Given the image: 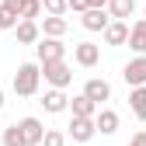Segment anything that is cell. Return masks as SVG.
<instances>
[{"label":"cell","mask_w":146,"mask_h":146,"mask_svg":"<svg viewBox=\"0 0 146 146\" xmlns=\"http://www.w3.org/2000/svg\"><path fill=\"white\" fill-rule=\"evenodd\" d=\"M11 87H14L17 98H35L38 87H42V70H38V63H21V66L14 70Z\"/></svg>","instance_id":"6da1fadb"},{"label":"cell","mask_w":146,"mask_h":146,"mask_svg":"<svg viewBox=\"0 0 146 146\" xmlns=\"http://www.w3.org/2000/svg\"><path fill=\"white\" fill-rule=\"evenodd\" d=\"M38 70H42V77H45V84L49 87H70L73 84V70H70V63L66 59H52V63H38Z\"/></svg>","instance_id":"7a4b0ae2"},{"label":"cell","mask_w":146,"mask_h":146,"mask_svg":"<svg viewBox=\"0 0 146 146\" xmlns=\"http://www.w3.org/2000/svg\"><path fill=\"white\" fill-rule=\"evenodd\" d=\"M35 52H38V63L66 59V45H63V38H52V35H42V38L35 42Z\"/></svg>","instance_id":"3957f363"},{"label":"cell","mask_w":146,"mask_h":146,"mask_svg":"<svg viewBox=\"0 0 146 146\" xmlns=\"http://www.w3.org/2000/svg\"><path fill=\"white\" fill-rule=\"evenodd\" d=\"M94 136H98L94 118H80V115L70 118V132H66V139H73V143H90Z\"/></svg>","instance_id":"277c9868"},{"label":"cell","mask_w":146,"mask_h":146,"mask_svg":"<svg viewBox=\"0 0 146 146\" xmlns=\"http://www.w3.org/2000/svg\"><path fill=\"white\" fill-rule=\"evenodd\" d=\"M73 59H77V66H84V70L98 66L101 63V45H94V42H77V45H73Z\"/></svg>","instance_id":"5b68a950"},{"label":"cell","mask_w":146,"mask_h":146,"mask_svg":"<svg viewBox=\"0 0 146 146\" xmlns=\"http://www.w3.org/2000/svg\"><path fill=\"white\" fill-rule=\"evenodd\" d=\"M17 129H21L25 146H38V143H42V132H45V125H42V118L28 115V118H21V122H17Z\"/></svg>","instance_id":"8992f818"},{"label":"cell","mask_w":146,"mask_h":146,"mask_svg":"<svg viewBox=\"0 0 146 146\" xmlns=\"http://www.w3.org/2000/svg\"><path fill=\"white\" fill-rule=\"evenodd\" d=\"M122 77H125V84H129V87H143V84H146V56L129 59V63L122 66Z\"/></svg>","instance_id":"52a82bcc"},{"label":"cell","mask_w":146,"mask_h":146,"mask_svg":"<svg viewBox=\"0 0 146 146\" xmlns=\"http://www.w3.org/2000/svg\"><path fill=\"white\" fill-rule=\"evenodd\" d=\"M111 21V14H108V7H87L84 14H80V25L87 28V31H104V25Z\"/></svg>","instance_id":"ba28073f"},{"label":"cell","mask_w":146,"mask_h":146,"mask_svg":"<svg viewBox=\"0 0 146 146\" xmlns=\"http://www.w3.org/2000/svg\"><path fill=\"white\" fill-rule=\"evenodd\" d=\"M84 94H87L90 101L101 108V101H111V84H108V80H101V77H90V80L84 84Z\"/></svg>","instance_id":"9c48e42d"},{"label":"cell","mask_w":146,"mask_h":146,"mask_svg":"<svg viewBox=\"0 0 146 146\" xmlns=\"http://www.w3.org/2000/svg\"><path fill=\"white\" fill-rule=\"evenodd\" d=\"M38 104L45 108L49 115H59V111H66L70 98H66V90H63V87H49V90H45V98H42Z\"/></svg>","instance_id":"30bf717a"},{"label":"cell","mask_w":146,"mask_h":146,"mask_svg":"<svg viewBox=\"0 0 146 146\" xmlns=\"http://www.w3.org/2000/svg\"><path fill=\"white\" fill-rule=\"evenodd\" d=\"M125 45H129L136 56H146V17H139L136 25H129V38H125Z\"/></svg>","instance_id":"8fae6325"},{"label":"cell","mask_w":146,"mask_h":146,"mask_svg":"<svg viewBox=\"0 0 146 146\" xmlns=\"http://www.w3.org/2000/svg\"><path fill=\"white\" fill-rule=\"evenodd\" d=\"M14 35H17V42H21V45H35V42L42 38V28H38V21L21 17V21L14 25Z\"/></svg>","instance_id":"7c38bea8"},{"label":"cell","mask_w":146,"mask_h":146,"mask_svg":"<svg viewBox=\"0 0 146 146\" xmlns=\"http://www.w3.org/2000/svg\"><path fill=\"white\" fill-rule=\"evenodd\" d=\"M94 129H98L101 136H115V132H118V111H111V108L94 111Z\"/></svg>","instance_id":"4fadbf2b"},{"label":"cell","mask_w":146,"mask_h":146,"mask_svg":"<svg viewBox=\"0 0 146 146\" xmlns=\"http://www.w3.org/2000/svg\"><path fill=\"white\" fill-rule=\"evenodd\" d=\"M101 35H104L108 45H125V38H129V21H115V17H111Z\"/></svg>","instance_id":"5bb4252c"},{"label":"cell","mask_w":146,"mask_h":146,"mask_svg":"<svg viewBox=\"0 0 146 146\" xmlns=\"http://www.w3.org/2000/svg\"><path fill=\"white\" fill-rule=\"evenodd\" d=\"M38 28H42V35H52V38H63V35L70 31V21H66L63 14H45Z\"/></svg>","instance_id":"9a60e30c"},{"label":"cell","mask_w":146,"mask_h":146,"mask_svg":"<svg viewBox=\"0 0 146 146\" xmlns=\"http://www.w3.org/2000/svg\"><path fill=\"white\" fill-rule=\"evenodd\" d=\"M66 111H70V115H80V118H94V111H98V104H94V101H90V98L84 94V90H80L77 98H70V104H66Z\"/></svg>","instance_id":"2e32d148"},{"label":"cell","mask_w":146,"mask_h":146,"mask_svg":"<svg viewBox=\"0 0 146 146\" xmlns=\"http://www.w3.org/2000/svg\"><path fill=\"white\" fill-rule=\"evenodd\" d=\"M108 14H111L115 21H129L136 14V0H108Z\"/></svg>","instance_id":"e0dca14e"},{"label":"cell","mask_w":146,"mask_h":146,"mask_svg":"<svg viewBox=\"0 0 146 146\" xmlns=\"http://www.w3.org/2000/svg\"><path fill=\"white\" fill-rule=\"evenodd\" d=\"M129 108H132V115L139 122H146V84L143 87H132V94H129Z\"/></svg>","instance_id":"ac0fdd59"},{"label":"cell","mask_w":146,"mask_h":146,"mask_svg":"<svg viewBox=\"0 0 146 146\" xmlns=\"http://www.w3.org/2000/svg\"><path fill=\"white\" fill-rule=\"evenodd\" d=\"M0 143H4V146H25V139H21V129H17V122L4 129V136H0Z\"/></svg>","instance_id":"d6986e66"},{"label":"cell","mask_w":146,"mask_h":146,"mask_svg":"<svg viewBox=\"0 0 146 146\" xmlns=\"http://www.w3.org/2000/svg\"><path fill=\"white\" fill-rule=\"evenodd\" d=\"M38 146H66V132H59V129H45Z\"/></svg>","instance_id":"ffe728a7"},{"label":"cell","mask_w":146,"mask_h":146,"mask_svg":"<svg viewBox=\"0 0 146 146\" xmlns=\"http://www.w3.org/2000/svg\"><path fill=\"white\" fill-rule=\"evenodd\" d=\"M21 17L38 21V17H42V0H25V4H21Z\"/></svg>","instance_id":"44dd1931"},{"label":"cell","mask_w":146,"mask_h":146,"mask_svg":"<svg viewBox=\"0 0 146 146\" xmlns=\"http://www.w3.org/2000/svg\"><path fill=\"white\" fill-rule=\"evenodd\" d=\"M17 21H21V17H17L14 11H7L4 4H0V28H4V31H14V25Z\"/></svg>","instance_id":"7402d4cb"},{"label":"cell","mask_w":146,"mask_h":146,"mask_svg":"<svg viewBox=\"0 0 146 146\" xmlns=\"http://www.w3.org/2000/svg\"><path fill=\"white\" fill-rule=\"evenodd\" d=\"M45 14H66V0H42Z\"/></svg>","instance_id":"603a6c76"},{"label":"cell","mask_w":146,"mask_h":146,"mask_svg":"<svg viewBox=\"0 0 146 146\" xmlns=\"http://www.w3.org/2000/svg\"><path fill=\"white\" fill-rule=\"evenodd\" d=\"M66 11H77V14H84V11H87V0H66Z\"/></svg>","instance_id":"cb8c5ba5"},{"label":"cell","mask_w":146,"mask_h":146,"mask_svg":"<svg viewBox=\"0 0 146 146\" xmlns=\"http://www.w3.org/2000/svg\"><path fill=\"white\" fill-rule=\"evenodd\" d=\"M0 4H4L7 11H14L17 17H21V4H25V0H0Z\"/></svg>","instance_id":"d4e9b609"},{"label":"cell","mask_w":146,"mask_h":146,"mask_svg":"<svg viewBox=\"0 0 146 146\" xmlns=\"http://www.w3.org/2000/svg\"><path fill=\"white\" fill-rule=\"evenodd\" d=\"M125 146H146V132H136V136L125 143Z\"/></svg>","instance_id":"484cf974"},{"label":"cell","mask_w":146,"mask_h":146,"mask_svg":"<svg viewBox=\"0 0 146 146\" xmlns=\"http://www.w3.org/2000/svg\"><path fill=\"white\" fill-rule=\"evenodd\" d=\"M87 7H108V0H87Z\"/></svg>","instance_id":"4316f807"},{"label":"cell","mask_w":146,"mask_h":146,"mask_svg":"<svg viewBox=\"0 0 146 146\" xmlns=\"http://www.w3.org/2000/svg\"><path fill=\"white\" fill-rule=\"evenodd\" d=\"M4 104H7V101H4V87H0V111H4Z\"/></svg>","instance_id":"83f0119b"},{"label":"cell","mask_w":146,"mask_h":146,"mask_svg":"<svg viewBox=\"0 0 146 146\" xmlns=\"http://www.w3.org/2000/svg\"><path fill=\"white\" fill-rule=\"evenodd\" d=\"M143 17H146V11H143Z\"/></svg>","instance_id":"f1b7e54d"}]
</instances>
